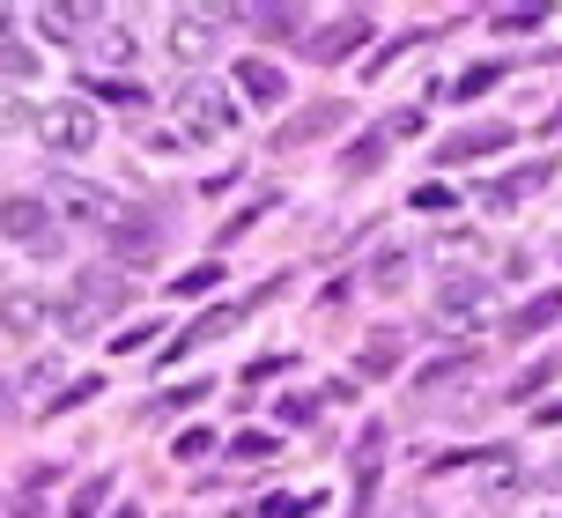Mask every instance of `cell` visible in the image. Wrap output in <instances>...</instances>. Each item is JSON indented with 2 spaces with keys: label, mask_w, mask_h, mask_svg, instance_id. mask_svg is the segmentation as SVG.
<instances>
[{
  "label": "cell",
  "mask_w": 562,
  "mask_h": 518,
  "mask_svg": "<svg viewBox=\"0 0 562 518\" xmlns=\"http://www.w3.org/2000/svg\"><path fill=\"white\" fill-rule=\"evenodd\" d=\"M112 252H119V274H134V267H156V252H164V215H148V207H119Z\"/></svg>",
  "instance_id": "cell-3"
},
{
  "label": "cell",
  "mask_w": 562,
  "mask_h": 518,
  "mask_svg": "<svg viewBox=\"0 0 562 518\" xmlns=\"http://www.w3.org/2000/svg\"><path fill=\"white\" fill-rule=\"evenodd\" d=\"M0 415H8V393H0Z\"/></svg>",
  "instance_id": "cell-37"
},
{
  "label": "cell",
  "mask_w": 562,
  "mask_h": 518,
  "mask_svg": "<svg viewBox=\"0 0 562 518\" xmlns=\"http://www.w3.org/2000/svg\"><path fill=\"white\" fill-rule=\"evenodd\" d=\"M45 207H53V215H75V223H104V230L119 223V201L97 193V185H82V178H53V185H45Z\"/></svg>",
  "instance_id": "cell-7"
},
{
  "label": "cell",
  "mask_w": 562,
  "mask_h": 518,
  "mask_svg": "<svg viewBox=\"0 0 562 518\" xmlns=\"http://www.w3.org/2000/svg\"><path fill=\"white\" fill-rule=\"evenodd\" d=\"M229 23L259 30V37H296V30H304V8H274V0H259V8H229Z\"/></svg>",
  "instance_id": "cell-15"
},
{
  "label": "cell",
  "mask_w": 562,
  "mask_h": 518,
  "mask_svg": "<svg viewBox=\"0 0 562 518\" xmlns=\"http://www.w3.org/2000/svg\"><path fill=\"white\" fill-rule=\"evenodd\" d=\"M318 511V496H267L259 504V518H311Z\"/></svg>",
  "instance_id": "cell-28"
},
{
  "label": "cell",
  "mask_w": 562,
  "mask_h": 518,
  "mask_svg": "<svg viewBox=\"0 0 562 518\" xmlns=\"http://www.w3.org/2000/svg\"><path fill=\"white\" fill-rule=\"evenodd\" d=\"M488 318V282H474V274H451L445 289H437V326H481Z\"/></svg>",
  "instance_id": "cell-8"
},
{
  "label": "cell",
  "mask_w": 562,
  "mask_h": 518,
  "mask_svg": "<svg viewBox=\"0 0 562 518\" xmlns=\"http://www.w3.org/2000/svg\"><path fill=\"white\" fill-rule=\"evenodd\" d=\"M97 59L126 67V59H134V37H126V30H104V37H97Z\"/></svg>",
  "instance_id": "cell-31"
},
{
  "label": "cell",
  "mask_w": 562,
  "mask_h": 518,
  "mask_svg": "<svg viewBox=\"0 0 562 518\" xmlns=\"http://www.w3.org/2000/svg\"><path fill=\"white\" fill-rule=\"evenodd\" d=\"M97 385H104V378H75V385H59V393H53L45 407H82L89 393H97Z\"/></svg>",
  "instance_id": "cell-33"
},
{
  "label": "cell",
  "mask_w": 562,
  "mask_h": 518,
  "mask_svg": "<svg viewBox=\"0 0 562 518\" xmlns=\"http://www.w3.org/2000/svg\"><path fill=\"white\" fill-rule=\"evenodd\" d=\"M215 452V430H186L178 437V460H207Z\"/></svg>",
  "instance_id": "cell-35"
},
{
  "label": "cell",
  "mask_w": 562,
  "mask_h": 518,
  "mask_svg": "<svg viewBox=\"0 0 562 518\" xmlns=\"http://www.w3.org/2000/svg\"><path fill=\"white\" fill-rule=\"evenodd\" d=\"M496 82H504V67L488 59V67H467V75H451V82H437V97H445V104H467V97H488Z\"/></svg>",
  "instance_id": "cell-19"
},
{
  "label": "cell",
  "mask_w": 562,
  "mask_h": 518,
  "mask_svg": "<svg viewBox=\"0 0 562 518\" xmlns=\"http://www.w3.org/2000/svg\"><path fill=\"white\" fill-rule=\"evenodd\" d=\"M548 378H562V371H555V363H533V371L510 385V401H540V393H548Z\"/></svg>",
  "instance_id": "cell-30"
},
{
  "label": "cell",
  "mask_w": 562,
  "mask_h": 518,
  "mask_svg": "<svg viewBox=\"0 0 562 518\" xmlns=\"http://www.w3.org/2000/svg\"><path fill=\"white\" fill-rule=\"evenodd\" d=\"M0 134H37V112L23 97H8V89H0Z\"/></svg>",
  "instance_id": "cell-27"
},
{
  "label": "cell",
  "mask_w": 562,
  "mask_h": 518,
  "mask_svg": "<svg viewBox=\"0 0 562 518\" xmlns=\"http://www.w3.org/2000/svg\"><path fill=\"white\" fill-rule=\"evenodd\" d=\"M30 67H37V59H30L23 45H0V82H23Z\"/></svg>",
  "instance_id": "cell-32"
},
{
  "label": "cell",
  "mask_w": 562,
  "mask_h": 518,
  "mask_svg": "<svg viewBox=\"0 0 562 518\" xmlns=\"http://www.w3.org/2000/svg\"><path fill=\"white\" fill-rule=\"evenodd\" d=\"M281 452V437H267V430H237L229 437V460H274Z\"/></svg>",
  "instance_id": "cell-22"
},
{
  "label": "cell",
  "mask_w": 562,
  "mask_h": 518,
  "mask_svg": "<svg viewBox=\"0 0 562 518\" xmlns=\"http://www.w3.org/2000/svg\"><path fill=\"white\" fill-rule=\"evenodd\" d=\"M415 207L422 215H445V207H459V201H451V185H415Z\"/></svg>",
  "instance_id": "cell-34"
},
{
  "label": "cell",
  "mask_w": 562,
  "mask_h": 518,
  "mask_svg": "<svg viewBox=\"0 0 562 518\" xmlns=\"http://www.w3.org/2000/svg\"><path fill=\"white\" fill-rule=\"evenodd\" d=\"M274 201H281V193H259V201H245V215H229L223 230H215V245H229V237H245V230H252V223H259V215H267Z\"/></svg>",
  "instance_id": "cell-26"
},
{
  "label": "cell",
  "mask_w": 562,
  "mask_h": 518,
  "mask_svg": "<svg viewBox=\"0 0 562 518\" xmlns=\"http://www.w3.org/2000/svg\"><path fill=\"white\" fill-rule=\"evenodd\" d=\"M37 142L53 148V156H89V148L104 142V119L82 97H53V104H37Z\"/></svg>",
  "instance_id": "cell-2"
},
{
  "label": "cell",
  "mask_w": 562,
  "mask_h": 518,
  "mask_svg": "<svg viewBox=\"0 0 562 518\" xmlns=\"http://www.w3.org/2000/svg\"><path fill=\"white\" fill-rule=\"evenodd\" d=\"M112 496V474H89L82 489H75V504H67V518H97V504Z\"/></svg>",
  "instance_id": "cell-25"
},
{
  "label": "cell",
  "mask_w": 562,
  "mask_h": 518,
  "mask_svg": "<svg viewBox=\"0 0 562 518\" xmlns=\"http://www.w3.org/2000/svg\"><path fill=\"white\" fill-rule=\"evenodd\" d=\"M30 23H37V37H53V45H67V37H82L89 23H104V8H37Z\"/></svg>",
  "instance_id": "cell-16"
},
{
  "label": "cell",
  "mask_w": 562,
  "mask_h": 518,
  "mask_svg": "<svg viewBox=\"0 0 562 518\" xmlns=\"http://www.w3.org/2000/svg\"><path fill=\"white\" fill-rule=\"evenodd\" d=\"M170 126L186 142H229L237 134V104L223 97V82H178L170 89Z\"/></svg>",
  "instance_id": "cell-1"
},
{
  "label": "cell",
  "mask_w": 562,
  "mask_h": 518,
  "mask_svg": "<svg viewBox=\"0 0 562 518\" xmlns=\"http://www.w3.org/2000/svg\"><path fill=\"white\" fill-rule=\"evenodd\" d=\"M37 326H45V296H37V289H8V296H0V334L30 341Z\"/></svg>",
  "instance_id": "cell-14"
},
{
  "label": "cell",
  "mask_w": 562,
  "mask_h": 518,
  "mask_svg": "<svg viewBox=\"0 0 562 518\" xmlns=\"http://www.w3.org/2000/svg\"><path fill=\"white\" fill-rule=\"evenodd\" d=\"M75 304H82V312L104 326L112 312H126V274H119V267H112V274H104V267H89L82 282H75Z\"/></svg>",
  "instance_id": "cell-10"
},
{
  "label": "cell",
  "mask_w": 562,
  "mask_h": 518,
  "mask_svg": "<svg viewBox=\"0 0 562 518\" xmlns=\"http://www.w3.org/2000/svg\"><path fill=\"white\" fill-rule=\"evenodd\" d=\"M237 82H245V97H252V104H281V67H267V59H245V67H237Z\"/></svg>",
  "instance_id": "cell-20"
},
{
  "label": "cell",
  "mask_w": 562,
  "mask_h": 518,
  "mask_svg": "<svg viewBox=\"0 0 562 518\" xmlns=\"http://www.w3.org/2000/svg\"><path fill=\"white\" fill-rule=\"evenodd\" d=\"M385 156H393V134H385V119H378V126H370L363 142H356L348 156H340V178H370L378 164H385Z\"/></svg>",
  "instance_id": "cell-17"
},
{
  "label": "cell",
  "mask_w": 562,
  "mask_h": 518,
  "mask_svg": "<svg viewBox=\"0 0 562 518\" xmlns=\"http://www.w3.org/2000/svg\"><path fill=\"white\" fill-rule=\"evenodd\" d=\"M548 178H555V164L540 156V164H518V171H504V178H496V185H488V193H481V201L496 207V215H518V207L533 201V193H540V185H548Z\"/></svg>",
  "instance_id": "cell-9"
},
{
  "label": "cell",
  "mask_w": 562,
  "mask_h": 518,
  "mask_svg": "<svg viewBox=\"0 0 562 518\" xmlns=\"http://www.w3.org/2000/svg\"><path fill=\"white\" fill-rule=\"evenodd\" d=\"M370 30H378V15H370V8H348V15H334L326 30H311V59H318V67H340V59H356L370 45Z\"/></svg>",
  "instance_id": "cell-6"
},
{
  "label": "cell",
  "mask_w": 562,
  "mask_h": 518,
  "mask_svg": "<svg viewBox=\"0 0 562 518\" xmlns=\"http://www.w3.org/2000/svg\"><path fill=\"white\" fill-rule=\"evenodd\" d=\"M510 142V126H459L451 142H437V164H481Z\"/></svg>",
  "instance_id": "cell-11"
},
{
  "label": "cell",
  "mask_w": 562,
  "mask_h": 518,
  "mask_svg": "<svg viewBox=\"0 0 562 518\" xmlns=\"http://www.w3.org/2000/svg\"><path fill=\"white\" fill-rule=\"evenodd\" d=\"M119 518H134V511H119Z\"/></svg>",
  "instance_id": "cell-38"
},
{
  "label": "cell",
  "mask_w": 562,
  "mask_h": 518,
  "mask_svg": "<svg viewBox=\"0 0 562 518\" xmlns=\"http://www.w3.org/2000/svg\"><path fill=\"white\" fill-rule=\"evenodd\" d=\"M245 326V304H215V312H200L178 341H170V356H193V348H207V341H223V334H237Z\"/></svg>",
  "instance_id": "cell-12"
},
{
  "label": "cell",
  "mask_w": 562,
  "mask_h": 518,
  "mask_svg": "<svg viewBox=\"0 0 562 518\" xmlns=\"http://www.w3.org/2000/svg\"><path fill=\"white\" fill-rule=\"evenodd\" d=\"M340 119H348V112H340V97H326V104H304L296 119H281V126H274V142H281V148H296V142H318V134H334Z\"/></svg>",
  "instance_id": "cell-13"
},
{
  "label": "cell",
  "mask_w": 562,
  "mask_h": 518,
  "mask_svg": "<svg viewBox=\"0 0 562 518\" xmlns=\"http://www.w3.org/2000/svg\"><path fill=\"white\" fill-rule=\"evenodd\" d=\"M488 23L504 30V37H526V30H540V23H548V8H496Z\"/></svg>",
  "instance_id": "cell-23"
},
{
  "label": "cell",
  "mask_w": 562,
  "mask_h": 518,
  "mask_svg": "<svg viewBox=\"0 0 562 518\" xmlns=\"http://www.w3.org/2000/svg\"><path fill=\"white\" fill-rule=\"evenodd\" d=\"M0 237H15V245H30L37 259H45V252H59L53 207L37 201V193H15V201H0Z\"/></svg>",
  "instance_id": "cell-5"
},
{
  "label": "cell",
  "mask_w": 562,
  "mask_h": 518,
  "mask_svg": "<svg viewBox=\"0 0 562 518\" xmlns=\"http://www.w3.org/2000/svg\"><path fill=\"white\" fill-rule=\"evenodd\" d=\"M89 89H97V97H112V104H140L134 82H89Z\"/></svg>",
  "instance_id": "cell-36"
},
{
  "label": "cell",
  "mask_w": 562,
  "mask_h": 518,
  "mask_svg": "<svg viewBox=\"0 0 562 518\" xmlns=\"http://www.w3.org/2000/svg\"><path fill=\"white\" fill-rule=\"evenodd\" d=\"M215 282H223V267L207 259V267H186V274H178L170 289H178V296H200V289H215Z\"/></svg>",
  "instance_id": "cell-29"
},
{
  "label": "cell",
  "mask_w": 562,
  "mask_h": 518,
  "mask_svg": "<svg viewBox=\"0 0 562 518\" xmlns=\"http://www.w3.org/2000/svg\"><path fill=\"white\" fill-rule=\"evenodd\" d=\"M407 282V252H400V245H385V252H378V267H370V289H400Z\"/></svg>",
  "instance_id": "cell-24"
},
{
  "label": "cell",
  "mask_w": 562,
  "mask_h": 518,
  "mask_svg": "<svg viewBox=\"0 0 562 518\" xmlns=\"http://www.w3.org/2000/svg\"><path fill=\"white\" fill-rule=\"evenodd\" d=\"M164 45L178 67H200V59H215V45H223V15L215 8H186V15H170Z\"/></svg>",
  "instance_id": "cell-4"
},
{
  "label": "cell",
  "mask_w": 562,
  "mask_h": 518,
  "mask_svg": "<svg viewBox=\"0 0 562 518\" xmlns=\"http://www.w3.org/2000/svg\"><path fill=\"white\" fill-rule=\"evenodd\" d=\"M400 363V334H370L363 341V378H385Z\"/></svg>",
  "instance_id": "cell-21"
},
{
  "label": "cell",
  "mask_w": 562,
  "mask_h": 518,
  "mask_svg": "<svg viewBox=\"0 0 562 518\" xmlns=\"http://www.w3.org/2000/svg\"><path fill=\"white\" fill-rule=\"evenodd\" d=\"M555 318H562V289H548V296H533L526 312L510 318V341H540V334H548Z\"/></svg>",
  "instance_id": "cell-18"
}]
</instances>
